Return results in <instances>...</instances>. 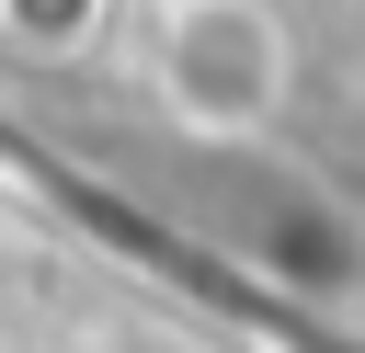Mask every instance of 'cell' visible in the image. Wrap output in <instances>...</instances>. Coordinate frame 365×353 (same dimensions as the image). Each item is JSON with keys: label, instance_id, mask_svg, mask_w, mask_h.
Returning a JSON list of instances; mask_svg holds the SVG:
<instances>
[{"label": "cell", "instance_id": "obj_1", "mask_svg": "<svg viewBox=\"0 0 365 353\" xmlns=\"http://www.w3.org/2000/svg\"><path fill=\"white\" fill-rule=\"evenodd\" d=\"M160 91L194 137H251L285 91V23H262L251 0H171L160 23Z\"/></svg>", "mask_w": 365, "mask_h": 353}]
</instances>
